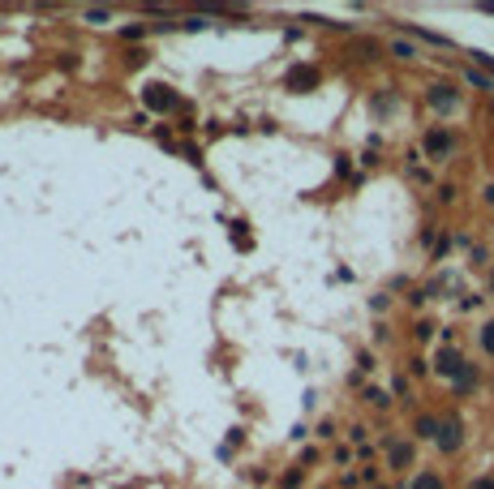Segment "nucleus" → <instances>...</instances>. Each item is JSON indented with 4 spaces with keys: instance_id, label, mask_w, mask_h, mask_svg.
Returning a JSON list of instances; mask_svg holds the SVG:
<instances>
[{
    "instance_id": "nucleus-16",
    "label": "nucleus",
    "mask_w": 494,
    "mask_h": 489,
    "mask_svg": "<svg viewBox=\"0 0 494 489\" xmlns=\"http://www.w3.org/2000/svg\"><path fill=\"white\" fill-rule=\"evenodd\" d=\"M391 386H395V395H400V399H408V378H404V374H395Z\"/></svg>"
},
{
    "instance_id": "nucleus-13",
    "label": "nucleus",
    "mask_w": 494,
    "mask_h": 489,
    "mask_svg": "<svg viewBox=\"0 0 494 489\" xmlns=\"http://www.w3.org/2000/svg\"><path fill=\"white\" fill-rule=\"evenodd\" d=\"M464 77H468V86H477V90H486V95H490V90H494V77H486V73H481V69H468V73H464Z\"/></svg>"
},
{
    "instance_id": "nucleus-22",
    "label": "nucleus",
    "mask_w": 494,
    "mask_h": 489,
    "mask_svg": "<svg viewBox=\"0 0 494 489\" xmlns=\"http://www.w3.org/2000/svg\"><path fill=\"white\" fill-rule=\"evenodd\" d=\"M468 489H494V476H477V481L468 485Z\"/></svg>"
},
{
    "instance_id": "nucleus-25",
    "label": "nucleus",
    "mask_w": 494,
    "mask_h": 489,
    "mask_svg": "<svg viewBox=\"0 0 494 489\" xmlns=\"http://www.w3.org/2000/svg\"><path fill=\"white\" fill-rule=\"evenodd\" d=\"M490 296H494V271H490Z\"/></svg>"
},
{
    "instance_id": "nucleus-7",
    "label": "nucleus",
    "mask_w": 494,
    "mask_h": 489,
    "mask_svg": "<svg viewBox=\"0 0 494 489\" xmlns=\"http://www.w3.org/2000/svg\"><path fill=\"white\" fill-rule=\"evenodd\" d=\"M318 86V69L314 65H296L288 73V90H314Z\"/></svg>"
},
{
    "instance_id": "nucleus-9",
    "label": "nucleus",
    "mask_w": 494,
    "mask_h": 489,
    "mask_svg": "<svg viewBox=\"0 0 494 489\" xmlns=\"http://www.w3.org/2000/svg\"><path fill=\"white\" fill-rule=\"evenodd\" d=\"M408 489H443V476H438L434 468H422V472L408 481Z\"/></svg>"
},
{
    "instance_id": "nucleus-12",
    "label": "nucleus",
    "mask_w": 494,
    "mask_h": 489,
    "mask_svg": "<svg viewBox=\"0 0 494 489\" xmlns=\"http://www.w3.org/2000/svg\"><path fill=\"white\" fill-rule=\"evenodd\" d=\"M404 31H408L413 39H426V43H434V47H452V43L443 39V35H434V31H422V26H404Z\"/></svg>"
},
{
    "instance_id": "nucleus-1",
    "label": "nucleus",
    "mask_w": 494,
    "mask_h": 489,
    "mask_svg": "<svg viewBox=\"0 0 494 489\" xmlns=\"http://www.w3.org/2000/svg\"><path fill=\"white\" fill-rule=\"evenodd\" d=\"M434 442H438V451H447V455L460 451V447H464V425H460V417H443Z\"/></svg>"
},
{
    "instance_id": "nucleus-23",
    "label": "nucleus",
    "mask_w": 494,
    "mask_h": 489,
    "mask_svg": "<svg viewBox=\"0 0 494 489\" xmlns=\"http://www.w3.org/2000/svg\"><path fill=\"white\" fill-rule=\"evenodd\" d=\"M481 202H486V206H494V185H486V193H481Z\"/></svg>"
},
{
    "instance_id": "nucleus-20",
    "label": "nucleus",
    "mask_w": 494,
    "mask_h": 489,
    "mask_svg": "<svg viewBox=\"0 0 494 489\" xmlns=\"http://www.w3.org/2000/svg\"><path fill=\"white\" fill-rule=\"evenodd\" d=\"M473 61H477V65H486V69H490V77H494V56H486V51H473Z\"/></svg>"
},
{
    "instance_id": "nucleus-17",
    "label": "nucleus",
    "mask_w": 494,
    "mask_h": 489,
    "mask_svg": "<svg viewBox=\"0 0 494 489\" xmlns=\"http://www.w3.org/2000/svg\"><path fill=\"white\" fill-rule=\"evenodd\" d=\"M284 489H301V472H296V468L284 472Z\"/></svg>"
},
{
    "instance_id": "nucleus-5",
    "label": "nucleus",
    "mask_w": 494,
    "mask_h": 489,
    "mask_svg": "<svg viewBox=\"0 0 494 489\" xmlns=\"http://www.w3.org/2000/svg\"><path fill=\"white\" fill-rule=\"evenodd\" d=\"M387 463L395 472H404L413 463V442H404V438H387Z\"/></svg>"
},
{
    "instance_id": "nucleus-15",
    "label": "nucleus",
    "mask_w": 494,
    "mask_h": 489,
    "mask_svg": "<svg viewBox=\"0 0 494 489\" xmlns=\"http://www.w3.org/2000/svg\"><path fill=\"white\" fill-rule=\"evenodd\" d=\"M365 403H374V408H391V395L387 391H379V386H365V395H361Z\"/></svg>"
},
{
    "instance_id": "nucleus-3",
    "label": "nucleus",
    "mask_w": 494,
    "mask_h": 489,
    "mask_svg": "<svg viewBox=\"0 0 494 489\" xmlns=\"http://www.w3.org/2000/svg\"><path fill=\"white\" fill-rule=\"evenodd\" d=\"M146 108H155V112H172V108H181V99L172 86H146Z\"/></svg>"
},
{
    "instance_id": "nucleus-6",
    "label": "nucleus",
    "mask_w": 494,
    "mask_h": 489,
    "mask_svg": "<svg viewBox=\"0 0 494 489\" xmlns=\"http://www.w3.org/2000/svg\"><path fill=\"white\" fill-rule=\"evenodd\" d=\"M434 369H438V378H456V374L464 369V360H460L456 348H443V352L434 356Z\"/></svg>"
},
{
    "instance_id": "nucleus-4",
    "label": "nucleus",
    "mask_w": 494,
    "mask_h": 489,
    "mask_svg": "<svg viewBox=\"0 0 494 489\" xmlns=\"http://www.w3.org/2000/svg\"><path fill=\"white\" fill-rule=\"evenodd\" d=\"M452 150H456V138L447 134V129H430L426 134V154L430 159H447Z\"/></svg>"
},
{
    "instance_id": "nucleus-11",
    "label": "nucleus",
    "mask_w": 494,
    "mask_h": 489,
    "mask_svg": "<svg viewBox=\"0 0 494 489\" xmlns=\"http://www.w3.org/2000/svg\"><path fill=\"white\" fill-rule=\"evenodd\" d=\"M413 433L417 438H438V417H417L413 421Z\"/></svg>"
},
{
    "instance_id": "nucleus-24",
    "label": "nucleus",
    "mask_w": 494,
    "mask_h": 489,
    "mask_svg": "<svg viewBox=\"0 0 494 489\" xmlns=\"http://www.w3.org/2000/svg\"><path fill=\"white\" fill-rule=\"evenodd\" d=\"M481 13H494V5H490V0H486V5H481Z\"/></svg>"
},
{
    "instance_id": "nucleus-18",
    "label": "nucleus",
    "mask_w": 494,
    "mask_h": 489,
    "mask_svg": "<svg viewBox=\"0 0 494 489\" xmlns=\"http://www.w3.org/2000/svg\"><path fill=\"white\" fill-rule=\"evenodd\" d=\"M357 476H361V485H374V481H379V468H361Z\"/></svg>"
},
{
    "instance_id": "nucleus-2",
    "label": "nucleus",
    "mask_w": 494,
    "mask_h": 489,
    "mask_svg": "<svg viewBox=\"0 0 494 489\" xmlns=\"http://www.w3.org/2000/svg\"><path fill=\"white\" fill-rule=\"evenodd\" d=\"M426 103L438 112V116H447V112H456V103H460V95L447 86V82H434V86H426Z\"/></svg>"
},
{
    "instance_id": "nucleus-19",
    "label": "nucleus",
    "mask_w": 494,
    "mask_h": 489,
    "mask_svg": "<svg viewBox=\"0 0 494 489\" xmlns=\"http://www.w3.org/2000/svg\"><path fill=\"white\" fill-rule=\"evenodd\" d=\"M349 438H353V442H365L369 429H365V425H353V429H349Z\"/></svg>"
},
{
    "instance_id": "nucleus-10",
    "label": "nucleus",
    "mask_w": 494,
    "mask_h": 489,
    "mask_svg": "<svg viewBox=\"0 0 494 489\" xmlns=\"http://www.w3.org/2000/svg\"><path fill=\"white\" fill-rule=\"evenodd\" d=\"M391 56H395V61H417L422 51H417L408 39H391Z\"/></svg>"
},
{
    "instance_id": "nucleus-8",
    "label": "nucleus",
    "mask_w": 494,
    "mask_h": 489,
    "mask_svg": "<svg viewBox=\"0 0 494 489\" xmlns=\"http://www.w3.org/2000/svg\"><path fill=\"white\" fill-rule=\"evenodd\" d=\"M452 386H456V395H468L477 386V365H468V360H464V369L452 378Z\"/></svg>"
},
{
    "instance_id": "nucleus-14",
    "label": "nucleus",
    "mask_w": 494,
    "mask_h": 489,
    "mask_svg": "<svg viewBox=\"0 0 494 489\" xmlns=\"http://www.w3.org/2000/svg\"><path fill=\"white\" fill-rule=\"evenodd\" d=\"M477 344H481V352H486V356H494V318L477 330Z\"/></svg>"
},
{
    "instance_id": "nucleus-21",
    "label": "nucleus",
    "mask_w": 494,
    "mask_h": 489,
    "mask_svg": "<svg viewBox=\"0 0 494 489\" xmlns=\"http://www.w3.org/2000/svg\"><path fill=\"white\" fill-rule=\"evenodd\" d=\"M86 22H95V26H99V22H108V9H90V13H86Z\"/></svg>"
}]
</instances>
